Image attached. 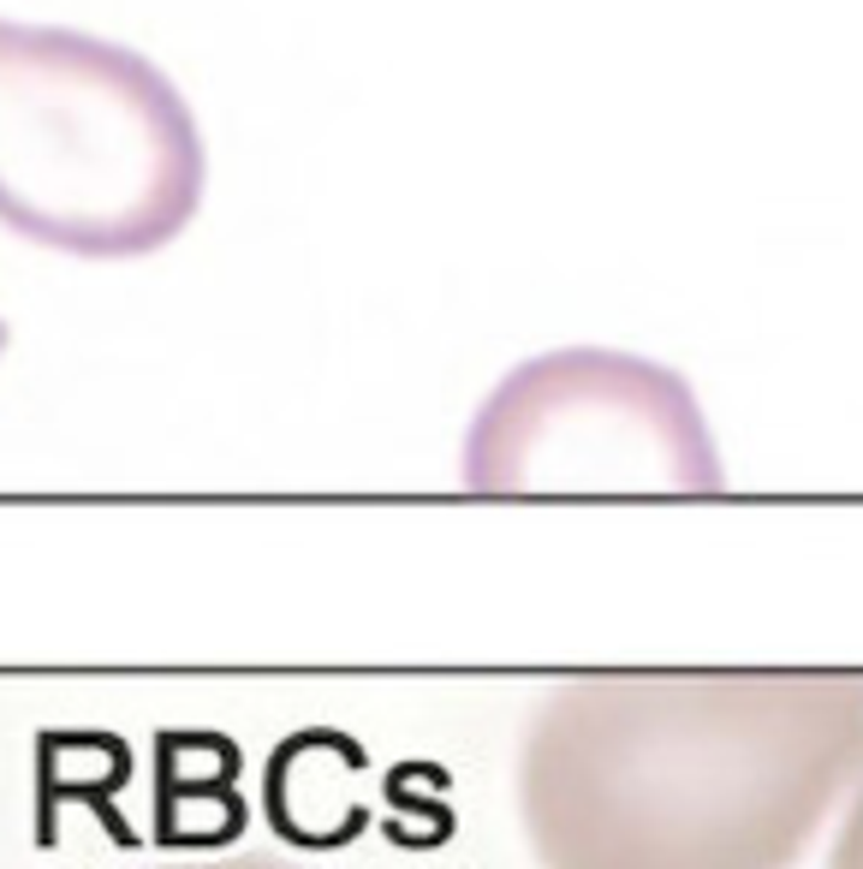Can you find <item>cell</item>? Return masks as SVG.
<instances>
[{"mask_svg":"<svg viewBox=\"0 0 863 869\" xmlns=\"http://www.w3.org/2000/svg\"><path fill=\"white\" fill-rule=\"evenodd\" d=\"M863 768L857 673H596L531 715L542 869H792Z\"/></svg>","mask_w":863,"mask_h":869,"instance_id":"1","label":"cell"},{"mask_svg":"<svg viewBox=\"0 0 863 869\" xmlns=\"http://www.w3.org/2000/svg\"><path fill=\"white\" fill-rule=\"evenodd\" d=\"M209 155L150 54L0 19V227L84 262L167 250L203 209Z\"/></svg>","mask_w":863,"mask_h":869,"instance_id":"2","label":"cell"},{"mask_svg":"<svg viewBox=\"0 0 863 869\" xmlns=\"http://www.w3.org/2000/svg\"><path fill=\"white\" fill-rule=\"evenodd\" d=\"M471 495H715L727 483L679 370L566 345L501 375L465 435Z\"/></svg>","mask_w":863,"mask_h":869,"instance_id":"3","label":"cell"},{"mask_svg":"<svg viewBox=\"0 0 863 869\" xmlns=\"http://www.w3.org/2000/svg\"><path fill=\"white\" fill-rule=\"evenodd\" d=\"M155 869H304L275 851H227V858H179V863H155Z\"/></svg>","mask_w":863,"mask_h":869,"instance_id":"4","label":"cell"},{"mask_svg":"<svg viewBox=\"0 0 863 869\" xmlns=\"http://www.w3.org/2000/svg\"><path fill=\"white\" fill-rule=\"evenodd\" d=\"M834 869H863V786H857L852 810H845V828L834 840Z\"/></svg>","mask_w":863,"mask_h":869,"instance_id":"5","label":"cell"},{"mask_svg":"<svg viewBox=\"0 0 863 869\" xmlns=\"http://www.w3.org/2000/svg\"><path fill=\"white\" fill-rule=\"evenodd\" d=\"M0 352H7V322H0Z\"/></svg>","mask_w":863,"mask_h":869,"instance_id":"6","label":"cell"}]
</instances>
